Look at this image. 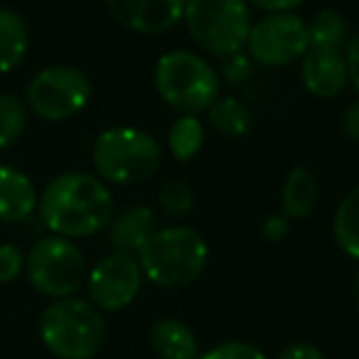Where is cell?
Instances as JSON below:
<instances>
[{"label": "cell", "mask_w": 359, "mask_h": 359, "mask_svg": "<svg viewBox=\"0 0 359 359\" xmlns=\"http://www.w3.org/2000/svg\"><path fill=\"white\" fill-rule=\"evenodd\" d=\"M114 212L111 187L99 175L81 170L52 177L37 200V215L45 229L67 239H86L104 231Z\"/></svg>", "instance_id": "cell-1"}, {"label": "cell", "mask_w": 359, "mask_h": 359, "mask_svg": "<svg viewBox=\"0 0 359 359\" xmlns=\"http://www.w3.org/2000/svg\"><path fill=\"white\" fill-rule=\"evenodd\" d=\"M135 259L148 283L168 290L187 288L207 271L210 244L195 226L168 224L153 231Z\"/></svg>", "instance_id": "cell-2"}, {"label": "cell", "mask_w": 359, "mask_h": 359, "mask_svg": "<svg viewBox=\"0 0 359 359\" xmlns=\"http://www.w3.org/2000/svg\"><path fill=\"white\" fill-rule=\"evenodd\" d=\"M106 318L91 300L69 295L52 300L40 315L37 334L57 359H94L106 344Z\"/></svg>", "instance_id": "cell-3"}, {"label": "cell", "mask_w": 359, "mask_h": 359, "mask_svg": "<svg viewBox=\"0 0 359 359\" xmlns=\"http://www.w3.org/2000/svg\"><path fill=\"white\" fill-rule=\"evenodd\" d=\"M163 145L153 133L135 126H111L94 138L91 163L106 185H143L160 170Z\"/></svg>", "instance_id": "cell-4"}, {"label": "cell", "mask_w": 359, "mask_h": 359, "mask_svg": "<svg viewBox=\"0 0 359 359\" xmlns=\"http://www.w3.org/2000/svg\"><path fill=\"white\" fill-rule=\"evenodd\" d=\"M158 96L177 114L202 116L222 96L219 72L202 55L190 50H170L158 57L153 69Z\"/></svg>", "instance_id": "cell-5"}, {"label": "cell", "mask_w": 359, "mask_h": 359, "mask_svg": "<svg viewBox=\"0 0 359 359\" xmlns=\"http://www.w3.org/2000/svg\"><path fill=\"white\" fill-rule=\"evenodd\" d=\"M182 22L205 55L222 60L244 50L254 20L246 0H185Z\"/></svg>", "instance_id": "cell-6"}, {"label": "cell", "mask_w": 359, "mask_h": 359, "mask_svg": "<svg viewBox=\"0 0 359 359\" xmlns=\"http://www.w3.org/2000/svg\"><path fill=\"white\" fill-rule=\"evenodd\" d=\"M25 273L37 293L50 300H60L79 293L89 269L84 251L74 239L45 234L25 254Z\"/></svg>", "instance_id": "cell-7"}, {"label": "cell", "mask_w": 359, "mask_h": 359, "mask_svg": "<svg viewBox=\"0 0 359 359\" xmlns=\"http://www.w3.org/2000/svg\"><path fill=\"white\" fill-rule=\"evenodd\" d=\"M91 79L74 65H52L37 72L25 91V104L37 118L47 123H62L89 106Z\"/></svg>", "instance_id": "cell-8"}, {"label": "cell", "mask_w": 359, "mask_h": 359, "mask_svg": "<svg viewBox=\"0 0 359 359\" xmlns=\"http://www.w3.org/2000/svg\"><path fill=\"white\" fill-rule=\"evenodd\" d=\"M310 47L308 20L298 13H264L251 22L246 37V55L266 69L290 67L305 57Z\"/></svg>", "instance_id": "cell-9"}, {"label": "cell", "mask_w": 359, "mask_h": 359, "mask_svg": "<svg viewBox=\"0 0 359 359\" xmlns=\"http://www.w3.org/2000/svg\"><path fill=\"white\" fill-rule=\"evenodd\" d=\"M143 271L135 256L111 251L89 269L84 280L86 300L96 305L101 313H118L133 305L143 290Z\"/></svg>", "instance_id": "cell-10"}, {"label": "cell", "mask_w": 359, "mask_h": 359, "mask_svg": "<svg viewBox=\"0 0 359 359\" xmlns=\"http://www.w3.org/2000/svg\"><path fill=\"white\" fill-rule=\"evenodd\" d=\"M118 25L135 35H165L182 22L185 0H104Z\"/></svg>", "instance_id": "cell-11"}, {"label": "cell", "mask_w": 359, "mask_h": 359, "mask_svg": "<svg viewBox=\"0 0 359 359\" xmlns=\"http://www.w3.org/2000/svg\"><path fill=\"white\" fill-rule=\"evenodd\" d=\"M300 81L315 99H337L349 84L344 50L308 47L300 60Z\"/></svg>", "instance_id": "cell-12"}, {"label": "cell", "mask_w": 359, "mask_h": 359, "mask_svg": "<svg viewBox=\"0 0 359 359\" xmlns=\"http://www.w3.org/2000/svg\"><path fill=\"white\" fill-rule=\"evenodd\" d=\"M158 229V215L148 205H130L121 212H114L109 226H106V239L111 251L118 254L138 256V251L145 246V241Z\"/></svg>", "instance_id": "cell-13"}, {"label": "cell", "mask_w": 359, "mask_h": 359, "mask_svg": "<svg viewBox=\"0 0 359 359\" xmlns=\"http://www.w3.org/2000/svg\"><path fill=\"white\" fill-rule=\"evenodd\" d=\"M37 187L22 170L0 165V222L22 224L37 212Z\"/></svg>", "instance_id": "cell-14"}, {"label": "cell", "mask_w": 359, "mask_h": 359, "mask_svg": "<svg viewBox=\"0 0 359 359\" xmlns=\"http://www.w3.org/2000/svg\"><path fill=\"white\" fill-rule=\"evenodd\" d=\"M150 349L158 359H197L200 342L197 334L185 320L158 318L148 330Z\"/></svg>", "instance_id": "cell-15"}, {"label": "cell", "mask_w": 359, "mask_h": 359, "mask_svg": "<svg viewBox=\"0 0 359 359\" xmlns=\"http://www.w3.org/2000/svg\"><path fill=\"white\" fill-rule=\"evenodd\" d=\"M320 200V182L315 172L305 165H295L288 170L280 185V215L290 222L305 219L313 215Z\"/></svg>", "instance_id": "cell-16"}, {"label": "cell", "mask_w": 359, "mask_h": 359, "mask_svg": "<svg viewBox=\"0 0 359 359\" xmlns=\"http://www.w3.org/2000/svg\"><path fill=\"white\" fill-rule=\"evenodd\" d=\"M30 50V30L20 13L0 8V74L18 69Z\"/></svg>", "instance_id": "cell-17"}, {"label": "cell", "mask_w": 359, "mask_h": 359, "mask_svg": "<svg viewBox=\"0 0 359 359\" xmlns=\"http://www.w3.org/2000/svg\"><path fill=\"white\" fill-rule=\"evenodd\" d=\"M207 123L215 133H219L222 138L239 140L254 126V116L251 109L239 99V96H219L210 109L205 111Z\"/></svg>", "instance_id": "cell-18"}, {"label": "cell", "mask_w": 359, "mask_h": 359, "mask_svg": "<svg viewBox=\"0 0 359 359\" xmlns=\"http://www.w3.org/2000/svg\"><path fill=\"white\" fill-rule=\"evenodd\" d=\"M332 239L347 259L359 264V185L352 187L334 207Z\"/></svg>", "instance_id": "cell-19"}, {"label": "cell", "mask_w": 359, "mask_h": 359, "mask_svg": "<svg viewBox=\"0 0 359 359\" xmlns=\"http://www.w3.org/2000/svg\"><path fill=\"white\" fill-rule=\"evenodd\" d=\"M207 140L205 121L200 116L180 114L168 128V153L172 155L177 163H190L200 155Z\"/></svg>", "instance_id": "cell-20"}, {"label": "cell", "mask_w": 359, "mask_h": 359, "mask_svg": "<svg viewBox=\"0 0 359 359\" xmlns=\"http://www.w3.org/2000/svg\"><path fill=\"white\" fill-rule=\"evenodd\" d=\"M310 47H332V50H344L349 40L347 20L332 8H323L308 20Z\"/></svg>", "instance_id": "cell-21"}, {"label": "cell", "mask_w": 359, "mask_h": 359, "mask_svg": "<svg viewBox=\"0 0 359 359\" xmlns=\"http://www.w3.org/2000/svg\"><path fill=\"white\" fill-rule=\"evenodd\" d=\"M30 121V109L18 94H0V150L11 148L22 138Z\"/></svg>", "instance_id": "cell-22"}, {"label": "cell", "mask_w": 359, "mask_h": 359, "mask_svg": "<svg viewBox=\"0 0 359 359\" xmlns=\"http://www.w3.org/2000/svg\"><path fill=\"white\" fill-rule=\"evenodd\" d=\"M158 207L170 219H185L195 207V192L185 180H165L158 190Z\"/></svg>", "instance_id": "cell-23"}, {"label": "cell", "mask_w": 359, "mask_h": 359, "mask_svg": "<svg viewBox=\"0 0 359 359\" xmlns=\"http://www.w3.org/2000/svg\"><path fill=\"white\" fill-rule=\"evenodd\" d=\"M222 65H219V79L222 84L226 86H241L246 84V81L251 79V74H254V60H251L249 55H246V50H239L234 52V55H226L222 57Z\"/></svg>", "instance_id": "cell-24"}, {"label": "cell", "mask_w": 359, "mask_h": 359, "mask_svg": "<svg viewBox=\"0 0 359 359\" xmlns=\"http://www.w3.org/2000/svg\"><path fill=\"white\" fill-rule=\"evenodd\" d=\"M197 359H269V354L254 342L229 339V342L215 344V347H210L207 352H200Z\"/></svg>", "instance_id": "cell-25"}, {"label": "cell", "mask_w": 359, "mask_h": 359, "mask_svg": "<svg viewBox=\"0 0 359 359\" xmlns=\"http://www.w3.org/2000/svg\"><path fill=\"white\" fill-rule=\"evenodd\" d=\"M25 273V254L18 244H0V285H8Z\"/></svg>", "instance_id": "cell-26"}, {"label": "cell", "mask_w": 359, "mask_h": 359, "mask_svg": "<svg viewBox=\"0 0 359 359\" xmlns=\"http://www.w3.org/2000/svg\"><path fill=\"white\" fill-rule=\"evenodd\" d=\"M276 359H327V357H325V352L318 347V344L303 342V339H295V342L285 344Z\"/></svg>", "instance_id": "cell-27"}, {"label": "cell", "mask_w": 359, "mask_h": 359, "mask_svg": "<svg viewBox=\"0 0 359 359\" xmlns=\"http://www.w3.org/2000/svg\"><path fill=\"white\" fill-rule=\"evenodd\" d=\"M288 229H290V219L285 215H271V217H266L264 224H261V234H264V239L271 241V244L283 241L285 236H288Z\"/></svg>", "instance_id": "cell-28"}, {"label": "cell", "mask_w": 359, "mask_h": 359, "mask_svg": "<svg viewBox=\"0 0 359 359\" xmlns=\"http://www.w3.org/2000/svg\"><path fill=\"white\" fill-rule=\"evenodd\" d=\"M344 62H347V76L352 89L359 94V32L349 35L347 47H344Z\"/></svg>", "instance_id": "cell-29"}, {"label": "cell", "mask_w": 359, "mask_h": 359, "mask_svg": "<svg viewBox=\"0 0 359 359\" xmlns=\"http://www.w3.org/2000/svg\"><path fill=\"white\" fill-rule=\"evenodd\" d=\"M339 128L347 135L349 140L359 143V99L352 101L347 109L342 111V118H339Z\"/></svg>", "instance_id": "cell-30"}, {"label": "cell", "mask_w": 359, "mask_h": 359, "mask_svg": "<svg viewBox=\"0 0 359 359\" xmlns=\"http://www.w3.org/2000/svg\"><path fill=\"white\" fill-rule=\"evenodd\" d=\"M246 3L261 13H293L305 0H246Z\"/></svg>", "instance_id": "cell-31"}, {"label": "cell", "mask_w": 359, "mask_h": 359, "mask_svg": "<svg viewBox=\"0 0 359 359\" xmlns=\"http://www.w3.org/2000/svg\"><path fill=\"white\" fill-rule=\"evenodd\" d=\"M352 293H354V300H357V305H359V271H357V276H354V285H352Z\"/></svg>", "instance_id": "cell-32"}]
</instances>
